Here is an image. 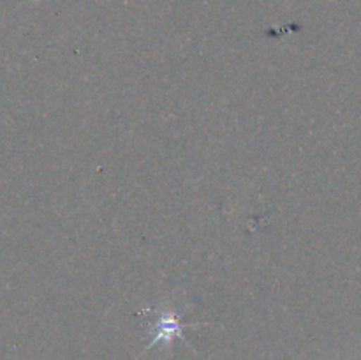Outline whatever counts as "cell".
Instances as JSON below:
<instances>
[{
	"mask_svg": "<svg viewBox=\"0 0 361 360\" xmlns=\"http://www.w3.org/2000/svg\"><path fill=\"white\" fill-rule=\"evenodd\" d=\"M141 316H148V332H150V342H148L147 349L152 346L164 342V344H171L173 339L182 337L183 328L190 327V325L182 323L180 316L173 307H162V309H147L141 311Z\"/></svg>",
	"mask_w": 361,
	"mask_h": 360,
	"instance_id": "1",
	"label": "cell"
}]
</instances>
